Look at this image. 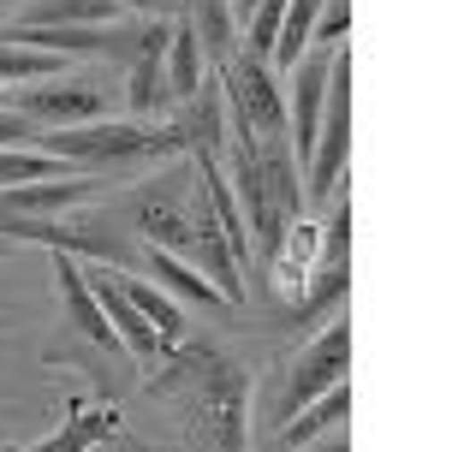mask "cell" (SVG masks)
I'll use <instances>...</instances> for the list:
<instances>
[{
	"label": "cell",
	"instance_id": "cell-6",
	"mask_svg": "<svg viewBox=\"0 0 458 452\" xmlns=\"http://www.w3.org/2000/svg\"><path fill=\"white\" fill-rule=\"evenodd\" d=\"M102 191V179L89 173H66V179H30V184H6L0 191V238L13 233L18 220H60L78 202H89Z\"/></svg>",
	"mask_w": 458,
	"mask_h": 452
},
{
	"label": "cell",
	"instance_id": "cell-17",
	"mask_svg": "<svg viewBox=\"0 0 458 452\" xmlns=\"http://www.w3.org/2000/svg\"><path fill=\"white\" fill-rule=\"evenodd\" d=\"M316 13H322V0H286V18H280V30H274V48H268V72H292V66H298V60L310 54Z\"/></svg>",
	"mask_w": 458,
	"mask_h": 452
},
{
	"label": "cell",
	"instance_id": "cell-23",
	"mask_svg": "<svg viewBox=\"0 0 458 452\" xmlns=\"http://www.w3.org/2000/svg\"><path fill=\"white\" fill-rule=\"evenodd\" d=\"M191 6H197V0H149V13H155V18H173V13H191Z\"/></svg>",
	"mask_w": 458,
	"mask_h": 452
},
{
	"label": "cell",
	"instance_id": "cell-12",
	"mask_svg": "<svg viewBox=\"0 0 458 452\" xmlns=\"http://www.w3.org/2000/svg\"><path fill=\"white\" fill-rule=\"evenodd\" d=\"M143 269H149V280L167 292V298H185V303H203V310H233V303L215 292V286L203 280V274L191 269L185 256H173V251H161V244H149L143 251Z\"/></svg>",
	"mask_w": 458,
	"mask_h": 452
},
{
	"label": "cell",
	"instance_id": "cell-10",
	"mask_svg": "<svg viewBox=\"0 0 458 452\" xmlns=\"http://www.w3.org/2000/svg\"><path fill=\"white\" fill-rule=\"evenodd\" d=\"M54 286H60V303H66V321L78 328L84 339H96V345H107V352H119V339H114V328H107V316H102V303H96V292H89V274H84V262L78 256H54Z\"/></svg>",
	"mask_w": 458,
	"mask_h": 452
},
{
	"label": "cell",
	"instance_id": "cell-9",
	"mask_svg": "<svg viewBox=\"0 0 458 452\" xmlns=\"http://www.w3.org/2000/svg\"><path fill=\"white\" fill-rule=\"evenodd\" d=\"M84 274H89V292H96V303H102V316H107V328H114V339L137 357V363L161 369V357H167L173 345H167L161 334H155V328H149L143 316H137V303L125 298V292H119V280H114L107 269H84Z\"/></svg>",
	"mask_w": 458,
	"mask_h": 452
},
{
	"label": "cell",
	"instance_id": "cell-21",
	"mask_svg": "<svg viewBox=\"0 0 458 452\" xmlns=\"http://www.w3.org/2000/svg\"><path fill=\"white\" fill-rule=\"evenodd\" d=\"M280 18H286V0H256V6H250V18H244V42H250L256 60H268Z\"/></svg>",
	"mask_w": 458,
	"mask_h": 452
},
{
	"label": "cell",
	"instance_id": "cell-19",
	"mask_svg": "<svg viewBox=\"0 0 458 452\" xmlns=\"http://www.w3.org/2000/svg\"><path fill=\"white\" fill-rule=\"evenodd\" d=\"M191 30H197V42H203V60H233V42H238V18L226 0H197L191 6Z\"/></svg>",
	"mask_w": 458,
	"mask_h": 452
},
{
	"label": "cell",
	"instance_id": "cell-7",
	"mask_svg": "<svg viewBox=\"0 0 458 452\" xmlns=\"http://www.w3.org/2000/svg\"><path fill=\"white\" fill-rule=\"evenodd\" d=\"M191 435L221 452H244V440H250V429H244V381L233 369L203 375V393L191 405Z\"/></svg>",
	"mask_w": 458,
	"mask_h": 452
},
{
	"label": "cell",
	"instance_id": "cell-27",
	"mask_svg": "<svg viewBox=\"0 0 458 452\" xmlns=\"http://www.w3.org/2000/svg\"><path fill=\"white\" fill-rule=\"evenodd\" d=\"M0 452H13V447H0Z\"/></svg>",
	"mask_w": 458,
	"mask_h": 452
},
{
	"label": "cell",
	"instance_id": "cell-5",
	"mask_svg": "<svg viewBox=\"0 0 458 452\" xmlns=\"http://www.w3.org/2000/svg\"><path fill=\"white\" fill-rule=\"evenodd\" d=\"M6 107L24 114L30 125H89L107 119V84L96 72H60V78H36V84L6 90Z\"/></svg>",
	"mask_w": 458,
	"mask_h": 452
},
{
	"label": "cell",
	"instance_id": "cell-8",
	"mask_svg": "<svg viewBox=\"0 0 458 452\" xmlns=\"http://www.w3.org/2000/svg\"><path fill=\"white\" fill-rule=\"evenodd\" d=\"M345 363H352V328H345V316H340V321H327L322 334L304 345V357H298V369H292V387H286L280 417H292L298 405H310L316 393H327V387H340Z\"/></svg>",
	"mask_w": 458,
	"mask_h": 452
},
{
	"label": "cell",
	"instance_id": "cell-16",
	"mask_svg": "<svg viewBox=\"0 0 458 452\" xmlns=\"http://www.w3.org/2000/svg\"><path fill=\"white\" fill-rule=\"evenodd\" d=\"M119 429V411L114 405H72V417L54 429L42 447H30V452H89L96 440H107Z\"/></svg>",
	"mask_w": 458,
	"mask_h": 452
},
{
	"label": "cell",
	"instance_id": "cell-20",
	"mask_svg": "<svg viewBox=\"0 0 458 452\" xmlns=\"http://www.w3.org/2000/svg\"><path fill=\"white\" fill-rule=\"evenodd\" d=\"M66 173H84V167H72L60 155H42V149H0V191L30 184V179H66Z\"/></svg>",
	"mask_w": 458,
	"mask_h": 452
},
{
	"label": "cell",
	"instance_id": "cell-11",
	"mask_svg": "<svg viewBox=\"0 0 458 452\" xmlns=\"http://www.w3.org/2000/svg\"><path fill=\"white\" fill-rule=\"evenodd\" d=\"M125 6L114 0H30L13 18V30H89V24H119Z\"/></svg>",
	"mask_w": 458,
	"mask_h": 452
},
{
	"label": "cell",
	"instance_id": "cell-15",
	"mask_svg": "<svg viewBox=\"0 0 458 452\" xmlns=\"http://www.w3.org/2000/svg\"><path fill=\"white\" fill-rule=\"evenodd\" d=\"M161 72H167V96H173V101H191L197 90L208 84V72H203V42H197V30H191V18H179V24H173Z\"/></svg>",
	"mask_w": 458,
	"mask_h": 452
},
{
	"label": "cell",
	"instance_id": "cell-25",
	"mask_svg": "<svg viewBox=\"0 0 458 452\" xmlns=\"http://www.w3.org/2000/svg\"><path fill=\"white\" fill-rule=\"evenodd\" d=\"M226 6H233V18H238V24H244V18H250V6H256V0H226Z\"/></svg>",
	"mask_w": 458,
	"mask_h": 452
},
{
	"label": "cell",
	"instance_id": "cell-26",
	"mask_svg": "<svg viewBox=\"0 0 458 452\" xmlns=\"http://www.w3.org/2000/svg\"><path fill=\"white\" fill-rule=\"evenodd\" d=\"M6 244H13V238H0V256H6Z\"/></svg>",
	"mask_w": 458,
	"mask_h": 452
},
{
	"label": "cell",
	"instance_id": "cell-14",
	"mask_svg": "<svg viewBox=\"0 0 458 452\" xmlns=\"http://www.w3.org/2000/svg\"><path fill=\"white\" fill-rule=\"evenodd\" d=\"M316 256H322V226L298 215L286 233H280L274 256H268V262H274V286L298 298V286H304V274H310V262H316Z\"/></svg>",
	"mask_w": 458,
	"mask_h": 452
},
{
	"label": "cell",
	"instance_id": "cell-1",
	"mask_svg": "<svg viewBox=\"0 0 458 452\" xmlns=\"http://www.w3.org/2000/svg\"><path fill=\"white\" fill-rule=\"evenodd\" d=\"M221 173L233 184L238 209H244V226H250V244L262 256H274L280 233L304 215V184H298V161H292L286 137H238L226 143Z\"/></svg>",
	"mask_w": 458,
	"mask_h": 452
},
{
	"label": "cell",
	"instance_id": "cell-22",
	"mask_svg": "<svg viewBox=\"0 0 458 452\" xmlns=\"http://www.w3.org/2000/svg\"><path fill=\"white\" fill-rule=\"evenodd\" d=\"M36 132H42V125H30V119L13 114V107H0V149H30Z\"/></svg>",
	"mask_w": 458,
	"mask_h": 452
},
{
	"label": "cell",
	"instance_id": "cell-24",
	"mask_svg": "<svg viewBox=\"0 0 458 452\" xmlns=\"http://www.w3.org/2000/svg\"><path fill=\"white\" fill-rule=\"evenodd\" d=\"M322 452H352V440H345V429H334V435L322 440Z\"/></svg>",
	"mask_w": 458,
	"mask_h": 452
},
{
	"label": "cell",
	"instance_id": "cell-2",
	"mask_svg": "<svg viewBox=\"0 0 458 452\" xmlns=\"http://www.w3.org/2000/svg\"><path fill=\"white\" fill-rule=\"evenodd\" d=\"M30 149L60 155L72 167H107V161H167L185 155V137L173 125H131V119H89V125H54L36 132Z\"/></svg>",
	"mask_w": 458,
	"mask_h": 452
},
{
	"label": "cell",
	"instance_id": "cell-13",
	"mask_svg": "<svg viewBox=\"0 0 458 452\" xmlns=\"http://www.w3.org/2000/svg\"><path fill=\"white\" fill-rule=\"evenodd\" d=\"M345 411H352V381H340V387H327V393H316L310 405H298L286 422H280V447H310L316 435H327V429H340L345 422Z\"/></svg>",
	"mask_w": 458,
	"mask_h": 452
},
{
	"label": "cell",
	"instance_id": "cell-4",
	"mask_svg": "<svg viewBox=\"0 0 458 452\" xmlns=\"http://www.w3.org/2000/svg\"><path fill=\"white\" fill-rule=\"evenodd\" d=\"M215 78H221V96H226V125L238 137H286V96L274 84L268 60L233 54Z\"/></svg>",
	"mask_w": 458,
	"mask_h": 452
},
{
	"label": "cell",
	"instance_id": "cell-18",
	"mask_svg": "<svg viewBox=\"0 0 458 452\" xmlns=\"http://www.w3.org/2000/svg\"><path fill=\"white\" fill-rule=\"evenodd\" d=\"M114 280H119V292L137 303V316L149 321V328L167 339V345H179V328H185V321H179V303H173L155 280H131V274H114Z\"/></svg>",
	"mask_w": 458,
	"mask_h": 452
},
{
	"label": "cell",
	"instance_id": "cell-3",
	"mask_svg": "<svg viewBox=\"0 0 458 452\" xmlns=\"http://www.w3.org/2000/svg\"><path fill=\"white\" fill-rule=\"evenodd\" d=\"M345 155H352V48H334L327 54L322 125H316V143H310V161H304V202L340 197Z\"/></svg>",
	"mask_w": 458,
	"mask_h": 452
}]
</instances>
